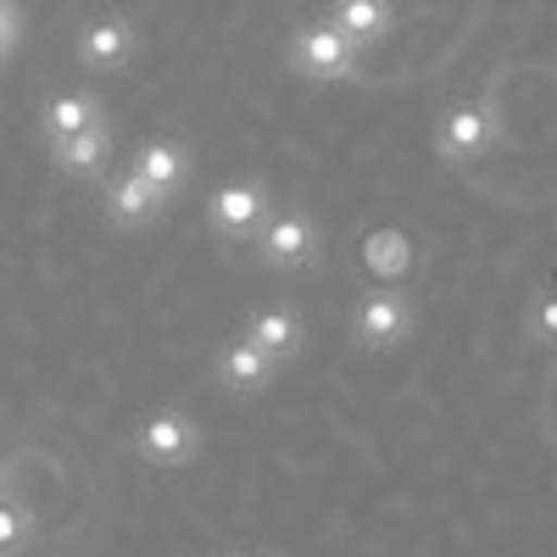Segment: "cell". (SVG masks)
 Segmentation results:
<instances>
[{"mask_svg":"<svg viewBox=\"0 0 557 557\" xmlns=\"http://www.w3.org/2000/svg\"><path fill=\"white\" fill-rule=\"evenodd\" d=\"M530 335L557 351V290H541V296L530 301Z\"/></svg>","mask_w":557,"mask_h":557,"instance_id":"17","label":"cell"},{"mask_svg":"<svg viewBox=\"0 0 557 557\" xmlns=\"http://www.w3.org/2000/svg\"><path fill=\"white\" fill-rule=\"evenodd\" d=\"M112 146H117L112 123H96V128H84V134H62V139H45L51 168L62 178H101L107 162H112Z\"/></svg>","mask_w":557,"mask_h":557,"instance_id":"10","label":"cell"},{"mask_svg":"<svg viewBox=\"0 0 557 557\" xmlns=\"http://www.w3.org/2000/svg\"><path fill=\"white\" fill-rule=\"evenodd\" d=\"M278 357H268L251 335H235V341H223L218 346V362H212V380L223 396H262L273 380H278Z\"/></svg>","mask_w":557,"mask_h":557,"instance_id":"8","label":"cell"},{"mask_svg":"<svg viewBox=\"0 0 557 557\" xmlns=\"http://www.w3.org/2000/svg\"><path fill=\"white\" fill-rule=\"evenodd\" d=\"M23 39H28V12H23V0H0V62H17Z\"/></svg>","mask_w":557,"mask_h":557,"instance_id":"16","label":"cell"},{"mask_svg":"<svg viewBox=\"0 0 557 557\" xmlns=\"http://www.w3.org/2000/svg\"><path fill=\"white\" fill-rule=\"evenodd\" d=\"M107 123V101L96 96V89H67V96H51L39 107V134L45 139H62V134H84Z\"/></svg>","mask_w":557,"mask_h":557,"instance_id":"13","label":"cell"},{"mask_svg":"<svg viewBox=\"0 0 557 557\" xmlns=\"http://www.w3.org/2000/svg\"><path fill=\"white\" fill-rule=\"evenodd\" d=\"M134 451L146 462H157V469H184V462L201 451V424L184 407H157V412L139 418Z\"/></svg>","mask_w":557,"mask_h":557,"instance_id":"5","label":"cell"},{"mask_svg":"<svg viewBox=\"0 0 557 557\" xmlns=\"http://www.w3.org/2000/svg\"><path fill=\"white\" fill-rule=\"evenodd\" d=\"M240 335H251V341H257L268 357H278V362H296L301 346H307V323H301L296 307L273 301V307H257V312L246 318V330H240Z\"/></svg>","mask_w":557,"mask_h":557,"instance_id":"11","label":"cell"},{"mask_svg":"<svg viewBox=\"0 0 557 557\" xmlns=\"http://www.w3.org/2000/svg\"><path fill=\"white\" fill-rule=\"evenodd\" d=\"M418 330V307L412 296H401L396 285H374L357 307H351V346L368 351V357H385V351H401Z\"/></svg>","mask_w":557,"mask_h":557,"instance_id":"2","label":"cell"},{"mask_svg":"<svg viewBox=\"0 0 557 557\" xmlns=\"http://www.w3.org/2000/svg\"><path fill=\"white\" fill-rule=\"evenodd\" d=\"M101 212H107V223H112V228H146V223H157V218L168 212V196H162L157 184L128 162V168L107 184Z\"/></svg>","mask_w":557,"mask_h":557,"instance_id":"9","label":"cell"},{"mask_svg":"<svg viewBox=\"0 0 557 557\" xmlns=\"http://www.w3.org/2000/svg\"><path fill=\"white\" fill-rule=\"evenodd\" d=\"M212 557H257L251 546H223V552H212Z\"/></svg>","mask_w":557,"mask_h":557,"instance_id":"19","label":"cell"},{"mask_svg":"<svg viewBox=\"0 0 557 557\" xmlns=\"http://www.w3.org/2000/svg\"><path fill=\"white\" fill-rule=\"evenodd\" d=\"M73 51H78V67H89V73H128L139 57V34L123 12H96L78 23Z\"/></svg>","mask_w":557,"mask_h":557,"instance_id":"6","label":"cell"},{"mask_svg":"<svg viewBox=\"0 0 557 557\" xmlns=\"http://www.w3.org/2000/svg\"><path fill=\"white\" fill-rule=\"evenodd\" d=\"M134 168L173 201L184 184H190V146H178V139H146V146L134 151Z\"/></svg>","mask_w":557,"mask_h":557,"instance_id":"14","label":"cell"},{"mask_svg":"<svg viewBox=\"0 0 557 557\" xmlns=\"http://www.w3.org/2000/svg\"><path fill=\"white\" fill-rule=\"evenodd\" d=\"M496 146V112L485 101H451L435 123V151L446 162H480Z\"/></svg>","mask_w":557,"mask_h":557,"instance_id":"7","label":"cell"},{"mask_svg":"<svg viewBox=\"0 0 557 557\" xmlns=\"http://www.w3.org/2000/svg\"><path fill=\"white\" fill-rule=\"evenodd\" d=\"M273 212L278 207H273L262 178H228V184H218V190L207 196V223H212L218 240H257Z\"/></svg>","mask_w":557,"mask_h":557,"instance_id":"4","label":"cell"},{"mask_svg":"<svg viewBox=\"0 0 557 557\" xmlns=\"http://www.w3.org/2000/svg\"><path fill=\"white\" fill-rule=\"evenodd\" d=\"M362 67V45L335 23V17H318V23H301L296 39H290V73L307 78V84H351Z\"/></svg>","mask_w":557,"mask_h":557,"instance_id":"1","label":"cell"},{"mask_svg":"<svg viewBox=\"0 0 557 557\" xmlns=\"http://www.w3.org/2000/svg\"><path fill=\"white\" fill-rule=\"evenodd\" d=\"M323 257V235H318V218L307 207H285L262 223L257 235V262L273 273H301Z\"/></svg>","mask_w":557,"mask_h":557,"instance_id":"3","label":"cell"},{"mask_svg":"<svg viewBox=\"0 0 557 557\" xmlns=\"http://www.w3.org/2000/svg\"><path fill=\"white\" fill-rule=\"evenodd\" d=\"M330 17L362 45V51H374V45H385L396 34V7L391 0H335Z\"/></svg>","mask_w":557,"mask_h":557,"instance_id":"15","label":"cell"},{"mask_svg":"<svg viewBox=\"0 0 557 557\" xmlns=\"http://www.w3.org/2000/svg\"><path fill=\"white\" fill-rule=\"evenodd\" d=\"M362 268L380 278V285H401V278L418 268V246L407 228L385 223V228H368L362 235Z\"/></svg>","mask_w":557,"mask_h":557,"instance_id":"12","label":"cell"},{"mask_svg":"<svg viewBox=\"0 0 557 557\" xmlns=\"http://www.w3.org/2000/svg\"><path fill=\"white\" fill-rule=\"evenodd\" d=\"M0 541H7V557L28 552V541H34V519L23 513L17 502H7V513H0Z\"/></svg>","mask_w":557,"mask_h":557,"instance_id":"18","label":"cell"}]
</instances>
